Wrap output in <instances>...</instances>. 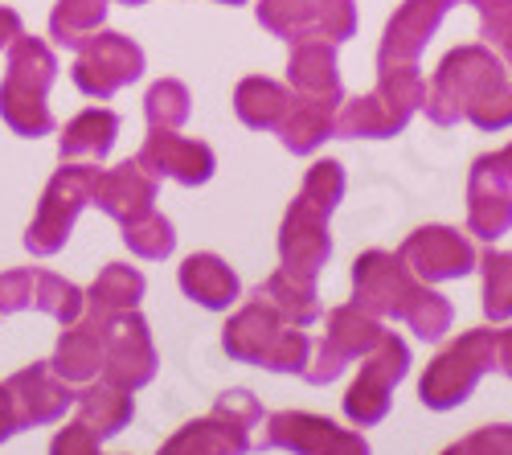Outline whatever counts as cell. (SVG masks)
<instances>
[{
	"label": "cell",
	"mask_w": 512,
	"mask_h": 455,
	"mask_svg": "<svg viewBox=\"0 0 512 455\" xmlns=\"http://www.w3.org/2000/svg\"><path fill=\"white\" fill-rule=\"evenodd\" d=\"M422 99H426V82H422L414 62L381 66L377 91L336 111V136H369V140L394 136L406 128V119L414 115V107Z\"/></svg>",
	"instance_id": "5b68a950"
},
{
	"label": "cell",
	"mask_w": 512,
	"mask_h": 455,
	"mask_svg": "<svg viewBox=\"0 0 512 455\" xmlns=\"http://www.w3.org/2000/svg\"><path fill=\"white\" fill-rule=\"evenodd\" d=\"M74 406H78V423L91 427L99 439H111L119 435L127 423H132L136 415V402H132V390H123L115 382H87L82 386V394H74Z\"/></svg>",
	"instance_id": "cb8c5ba5"
},
{
	"label": "cell",
	"mask_w": 512,
	"mask_h": 455,
	"mask_svg": "<svg viewBox=\"0 0 512 455\" xmlns=\"http://www.w3.org/2000/svg\"><path fill=\"white\" fill-rule=\"evenodd\" d=\"M33 287H37V271L33 267L0 275V316H13V312L33 308Z\"/></svg>",
	"instance_id": "8d00e7d4"
},
{
	"label": "cell",
	"mask_w": 512,
	"mask_h": 455,
	"mask_svg": "<svg viewBox=\"0 0 512 455\" xmlns=\"http://www.w3.org/2000/svg\"><path fill=\"white\" fill-rule=\"evenodd\" d=\"M123 5H148V0H123Z\"/></svg>",
	"instance_id": "b9f144b4"
},
{
	"label": "cell",
	"mask_w": 512,
	"mask_h": 455,
	"mask_svg": "<svg viewBox=\"0 0 512 455\" xmlns=\"http://www.w3.org/2000/svg\"><path fill=\"white\" fill-rule=\"evenodd\" d=\"M222 5H242V0H222Z\"/></svg>",
	"instance_id": "7bdbcfd3"
},
{
	"label": "cell",
	"mask_w": 512,
	"mask_h": 455,
	"mask_svg": "<svg viewBox=\"0 0 512 455\" xmlns=\"http://www.w3.org/2000/svg\"><path fill=\"white\" fill-rule=\"evenodd\" d=\"M99 210L115 222H136L152 210L156 201V177L144 169L140 160H123L115 169L95 177V197H91Z\"/></svg>",
	"instance_id": "ffe728a7"
},
{
	"label": "cell",
	"mask_w": 512,
	"mask_h": 455,
	"mask_svg": "<svg viewBox=\"0 0 512 455\" xmlns=\"http://www.w3.org/2000/svg\"><path fill=\"white\" fill-rule=\"evenodd\" d=\"M222 345L234 361L250 365H267L275 374H304L308 369V337L295 324H287L267 300L254 296L226 328H222Z\"/></svg>",
	"instance_id": "277c9868"
},
{
	"label": "cell",
	"mask_w": 512,
	"mask_h": 455,
	"mask_svg": "<svg viewBox=\"0 0 512 455\" xmlns=\"http://www.w3.org/2000/svg\"><path fill=\"white\" fill-rule=\"evenodd\" d=\"M144 296V275L136 267H123V263H111L99 271V279L91 283L87 292V312H99V316H119V312H132Z\"/></svg>",
	"instance_id": "f1b7e54d"
},
{
	"label": "cell",
	"mask_w": 512,
	"mask_h": 455,
	"mask_svg": "<svg viewBox=\"0 0 512 455\" xmlns=\"http://www.w3.org/2000/svg\"><path fill=\"white\" fill-rule=\"evenodd\" d=\"M291 62H287V78L295 95L304 99H328L340 103V74H336V41H328L324 33H312L304 41H291Z\"/></svg>",
	"instance_id": "44dd1931"
},
{
	"label": "cell",
	"mask_w": 512,
	"mask_h": 455,
	"mask_svg": "<svg viewBox=\"0 0 512 455\" xmlns=\"http://www.w3.org/2000/svg\"><path fill=\"white\" fill-rule=\"evenodd\" d=\"M107 320L99 312H82L74 324H66V333L54 349L50 369L70 382V386H87L103 374V349H107Z\"/></svg>",
	"instance_id": "ac0fdd59"
},
{
	"label": "cell",
	"mask_w": 512,
	"mask_h": 455,
	"mask_svg": "<svg viewBox=\"0 0 512 455\" xmlns=\"http://www.w3.org/2000/svg\"><path fill=\"white\" fill-rule=\"evenodd\" d=\"M455 0H406V5L394 13V21L386 25V37H381V66H406L422 54V46L431 41V33L439 29V21L447 17V9Z\"/></svg>",
	"instance_id": "d6986e66"
},
{
	"label": "cell",
	"mask_w": 512,
	"mask_h": 455,
	"mask_svg": "<svg viewBox=\"0 0 512 455\" xmlns=\"http://www.w3.org/2000/svg\"><path fill=\"white\" fill-rule=\"evenodd\" d=\"M144 169L160 181V177H173L181 185H205L213 177V148L201 144V140H185L168 128H152L148 140L140 144V156H136Z\"/></svg>",
	"instance_id": "9a60e30c"
},
{
	"label": "cell",
	"mask_w": 512,
	"mask_h": 455,
	"mask_svg": "<svg viewBox=\"0 0 512 455\" xmlns=\"http://www.w3.org/2000/svg\"><path fill=\"white\" fill-rule=\"evenodd\" d=\"M58 74V58L41 37H13L9 41V70L0 82V119L9 123L17 136H50L54 111L46 103Z\"/></svg>",
	"instance_id": "3957f363"
},
{
	"label": "cell",
	"mask_w": 512,
	"mask_h": 455,
	"mask_svg": "<svg viewBox=\"0 0 512 455\" xmlns=\"http://www.w3.org/2000/svg\"><path fill=\"white\" fill-rule=\"evenodd\" d=\"M9 398H13V410H17V423L21 427H46V423H58L66 415V406H74V390L70 382H62L50 361L41 365H29L21 374H13L5 382Z\"/></svg>",
	"instance_id": "e0dca14e"
},
{
	"label": "cell",
	"mask_w": 512,
	"mask_h": 455,
	"mask_svg": "<svg viewBox=\"0 0 512 455\" xmlns=\"http://www.w3.org/2000/svg\"><path fill=\"white\" fill-rule=\"evenodd\" d=\"M316 5V21H320V33L328 41H345L353 37L357 29V9H353V0H312Z\"/></svg>",
	"instance_id": "d590c367"
},
{
	"label": "cell",
	"mask_w": 512,
	"mask_h": 455,
	"mask_svg": "<svg viewBox=\"0 0 512 455\" xmlns=\"http://www.w3.org/2000/svg\"><path fill=\"white\" fill-rule=\"evenodd\" d=\"M99 443H103V439H99L91 427L74 423V427H66V431L54 435L50 455H99Z\"/></svg>",
	"instance_id": "74e56055"
},
{
	"label": "cell",
	"mask_w": 512,
	"mask_h": 455,
	"mask_svg": "<svg viewBox=\"0 0 512 455\" xmlns=\"http://www.w3.org/2000/svg\"><path fill=\"white\" fill-rule=\"evenodd\" d=\"M115 136H119V115L107 111V107H91L66 123L62 132V160H87V164H99L107 160V152L115 148Z\"/></svg>",
	"instance_id": "d4e9b609"
},
{
	"label": "cell",
	"mask_w": 512,
	"mask_h": 455,
	"mask_svg": "<svg viewBox=\"0 0 512 455\" xmlns=\"http://www.w3.org/2000/svg\"><path fill=\"white\" fill-rule=\"evenodd\" d=\"M259 21H263V29H271L283 41H304V37L320 33L312 0H259Z\"/></svg>",
	"instance_id": "4dcf8cb0"
},
{
	"label": "cell",
	"mask_w": 512,
	"mask_h": 455,
	"mask_svg": "<svg viewBox=\"0 0 512 455\" xmlns=\"http://www.w3.org/2000/svg\"><path fill=\"white\" fill-rule=\"evenodd\" d=\"M259 447H283L295 455H369L365 439L332 427L328 419L316 415H295V410H279L267 419V435Z\"/></svg>",
	"instance_id": "8fae6325"
},
{
	"label": "cell",
	"mask_w": 512,
	"mask_h": 455,
	"mask_svg": "<svg viewBox=\"0 0 512 455\" xmlns=\"http://www.w3.org/2000/svg\"><path fill=\"white\" fill-rule=\"evenodd\" d=\"M300 193L308 201L324 205V210L332 214L336 205H340V197H345V169H340L336 160H316L312 169H308V177H304V189Z\"/></svg>",
	"instance_id": "836d02e7"
},
{
	"label": "cell",
	"mask_w": 512,
	"mask_h": 455,
	"mask_svg": "<svg viewBox=\"0 0 512 455\" xmlns=\"http://www.w3.org/2000/svg\"><path fill=\"white\" fill-rule=\"evenodd\" d=\"M103 378L123 386V390H140L156 378V345H152V333H148V320L136 308L107 320Z\"/></svg>",
	"instance_id": "9c48e42d"
},
{
	"label": "cell",
	"mask_w": 512,
	"mask_h": 455,
	"mask_svg": "<svg viewBox=\"0 0 512 455\" xmlns=\"http://www.w3.org/2000/svg\"><path fill=\"white\" fill-rule=\"evenodd\" d=\"M263 423V406L246 390H226L205 419L185 423L160 455H246L254 447L250 431Z\"/></svg>",
	"instance_id": "8992f818"
},
{
	"label": "cell",
	"mask_w": 512,
	"mask_h": 455,
	"mask_svg": "<svg viewBox=\"0 0 512 455\" xmlns=\"http://www.w3.org/2000/svg\"><path fill=\"white\" fill-rule=\"evenodd\" d=\"M181 292L189 296V300H197L201 308H213V312H222V308H230L234 300H238V292H242V283H238V275L226 267V259H218V255H189L185 263H181Z\"/></svg>",
	"instance_id": "603a6c76"
},
{
	"label": "cell",
	"mask_w": 512,
	"mask_h": 455,
	"mask_svg": "<svg viewBox=\"0 0 512 455\" xmlns=\"http://www.w3.org/2000/svg\"><path fill=\"white\" fill-rule=\"evenodd\" d=\"M123 242H127V251L140 255V259H168L177 246V234H173V222L160 218L156 210H148L136 222H123Z\"/></svg>",
	"instance_id": "1f68e13d"
},
{
	"label": "cell",
	"mask_w": 512,
	"mask_h": 455,
	"mask_svg": "<svg viewBox=\"0 0 512 455\" xmlns=\"http://www.w3.org/2000/svg\"><path fill=\"white\" fill-rule=\"evenodd\" d=\"M95 177H99L95 164H87V160L66 164L62 160V169L50 177L46 193H41V201H37V214L29 222V234H25V246L33 255L46 259V255H58L66 246V238L74 230V218L82 214V205L95 197Z\"/></svg>",
	"instance_id": "52a82bcc"
},
{
	"label": "cell",
	"mask_w": 512,
	"mask_h": 455,
	"mask_svg": "<svg viewBox=\"0 0 512 455\" xmlns=\"http://www.w3.org/2000/svg\"><path fill=\"white\" fill-rule=\"evenodd\" d=\"M406 345L398 337H381L373 349H369V365L361 369V378L353 382L349 398H345V410L349 419L369 427L386 415V402H390V386H398V378L406 374Z\"/></svg>",
	"instance_id": "7c38bea8"
},
{
	"label": "cell",
	"mask_w": 512,
	"mask_h": 455,
	"mask_svg": "<svg viewBox=\"0 0 512 455\" xmlns=\"http://www.w3.org/2000/svg\"><path fill=\"white\" fill-rule=\"evenodd\" d=\"M328 255H332L328 210L300 193V197H295V205L287 210V218H283V230H279L283 271L295 275V279H316V271L328 263Z\"/></svg>",
	"instance_id": "30bf717a"
},
{
	"label": "cell",
	"mask_w": 512,
	"mask_h": 455,
	"mask_svg": "<svg viewBox=\"0 0 512 455\" xmlns=\"http://www.w3.org/2000/svg\"><path fill=\"white\" fill-rule=\"evenodd\" d=\"M467 226L480 238H500L512 226V173L500 156H480L467 185Z\"/></svg>",
	"instance_id": "2e32d148"
},
{
	"label": "cell",
	"mask_w": 512,
	"mask_h": 455,
	"mask_svg": "<svg viewBox=\"0 0 512 455\" xmlns=\"http://www.w3.org/2000/svg\"><path fill=\"white\" fill-rule=\"evenodd\" d=\"M21 431V423H17V410H13V398H9V390L0 386V443H5L9 435H17Z\"/></svg>",
	"instance_id": "f35d334b"
},
{
	"label": "cell",
	"mask_w": 512,
	"mask_h": 455,
	"mask_svg": "<svg viewBox=\"0 0 512 455\" xmlns=\"http://www.w3.org/2000/svg\"><path fill=\"white\" fill-rule=\"evenodd\" d=\"M353 287H357V308L410 320L418 337H439L451 320L447 300L426 292L422 283H414L410 267L398 255H386V251L361 255L353 267Z\"/></svg>",
	"instance_id": "7a4b0ae2"
},
{
	"label": "cell",
	"mask_w": 512,
	"mask_h": 455,
	"mask_svg": "<svg viewBox=\"0 0 512 455\" xmlns=\"http://www.w3.org/2000/svg\"><path fill=\"white\" fill-rule=\"evenodd\" d=\"M398 259L422 275V279H455V275H467L476 267V255H472V242H467L459 230H447V226H422L414 230Z\"/></svg>",
	"instance_id": "5bb4252c"
},
{
	"label": "cell",
	"mask_w": 512,
	"mask_h": 455,
	"mask_svg": "<svg viewBox=\"0 0 512 455\" xmlns=\"http://www.w3.org/2000/svg\"><path fill=\"white\" fill-rule=\"evenodd\" d=\"M254 296L267 300V304H271L287 324H295V328H308V324L320 320V304H316L312 279H295V275H287L283 267H279Z\"/></svg>",
	"instance_id": "83f0119b"
},
{
	"label": "cell",
	"mask_w": 512,
	"mask_h": 455,
	"mask_svg": "<svg viewBox=\"0 0 512 455\" xmlns=\"http://www.w3.org/2000/svg\"><path fill=\"white\" fill-rule=\"evenodd\" d=\"M422 107L435 123H443V128L467 115L476 128L496 132L512 123V82H508L504 66L492 58V50L463 46L443 58L431 87H426Z\"/></svg>",
	"instance_id": "6da1fadb"
},
{
	"label": "cell",
	"mask_w": 512,
	"mask_h": 455,
	"mask_svg": "<svg viewBox=\"0 0 512 455\" xmlns=\"http://www.w3.org/2000/svg\"><path fill=\"white\" fill-rule=\"evenodd\" d=\"M467 5H476V9L488 17V13H504V9H512V0H467Z\"/></svg>",
	"instance_id": "60d3db41"
},
{
	"label": "cell",
	"mask_w": 512,
	"mask_h": 455,
	"mask_svg": "<svg viewBox=\"0 0 512 455\" xmlns=\"http://www.w3.org/2000/svg\"><path fill=\"white\" fill-rule=\"evenodd\" d=\"M484 304L492 316L512 312V255H488L484 263Z\"/></svg>",
	"instance_id": "e575fe53"
},
{
	"label": "cell",
	"mask_w": 512,
	"mask_h": 455,
	"mask_svg": "<svg viewBox=\"0 0 512 455\" xmlns=\"http://www.w3.org/2000/svg\"><path fill=\"white\" fill-rule=\"evenodd\" d=\"M13 37H21V17L13 9L0 5V46H9Z\"/></svg>",
	"instance_id": "ab89813d"
},
{
	"label": "cell",
	"mask_w": 512,
	"mask_h": 455,
	"mask_svg": "<svg viewBox=\"0 0 512 455\" xmlns=\"http://www.w3.org/2000/svg\"><path fill=\"white\" fill-rule=\"evenodd\" d=\"M291 103H295V95L287 87H279L271 78H259V74L242 78L238 91H234V111L254 132H275L283 123V115L291 111Z\"/></svg>",
	"instance_id": "4316f807"
},
{
	"label": "cell",
	"mask_w": 512,
	"mask_h": 455,
	"mask_svg": "<svg viewBox=\"0 0 512 455\" xmlns=\"http://www.w3.org/2000/svg\"><path fill=\"white\" fill-rule=\"evenodd\" d=\"M144 115L152 128H168V132H177L181 123L189 119V87L177 78H160L152 82V91L144 95Z\"/></svg>",
	"instance_id": "d6a6232c"
},
{
	"label": "cell",
	"mask_w": 512,
	"mask_h": 455,
	"mask_svg": "<svg viewBox=\"0 0 512 455\" xmlns=\"http://www.w3.org/2000/svg\"><path fill=\"white\" fill-rule=\"evenodd\" d=\"M381 337H386V333H381V328L373 324V316H369L365 308H336V312L328 316V333H324V341H320V353H316V361L304 369V378H308L312 386L332 382L340 369H345L349 357L369 353Z\"/></svg>",
	"instance_id": "4fadbf2b"
},
{
	"label": "cell",
	"mask_w": 512,
	"mask_h": 455,
	"mask_svg": "<svg viewBox=\"0 0 512 455\" xmlns=\"http://www.w3.org/2000/svg\"><path fill=\"white\" fill-rule=\"evenodd\" d=\"M144 74V50L123 33H95L87 46L78 50L74 62V87L91 99H111L127 82Z\"/></svg>",
	"instance_id": "ba28073f"
},
{
	"label": "cell",
	"mask_w": 512,
	"mask_h": 455,
	"mask_svg": "<svg viewBox=\"0 0 512 455\" xmlns=\"http://www.w3.org/2000/svg\"><path fill=\"white\" fill-rule=\"evenodd\" d=\"M279 140H283V148L287 152H295V156H308V152H316L332 132H336V103H328V99H295L291 103V111L283 115V123H279Z\"/></svg>",
	"instance_id": "484cf974"
},
{
	"label": "cell",
	"mask_w": 512,
	"mask_h": 455,
	"mask_svg": "<svg viewBox=\"0 0 512 455\" xmlns=\"http://www.w3.org/2000/svg\"><path fill=\"white\" fill-rule=\"evenodd\" d=\"M488 349V337H467V341H459L451 353H443L439 361H435V369L426 374V382H422V398L431 402V406H451V402H459L463 394H467V386L476 382V374H480V353Z\"/></svg>",
	"instance_id": "7402d4cb"
},
{
	"label": "cell",
	"mask_w": 512,
	"mask_h": 455,
	"mask_svg": "<svg viewBox=\"0 0 512 455\" xmlns=\"http://www.w3.org/2000/svg\"><path fill=\"white\" fill-rule=\"evenodd\" d=\"M107 17V0H58L50 13V37L66 50H82L99 33Z\"/></svg>",
	"instance_id": "f546056e"
}]
</instances>
